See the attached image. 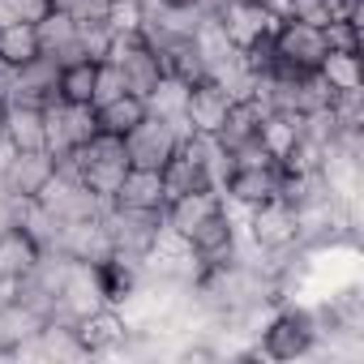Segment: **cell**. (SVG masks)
Returning <instances> with one entry per match:
<instances>
[{
	"label": "cell",
	"mask_w": 364,
	"mask_h": 364,
	"mask_svg": "<svg viewBox=\"0 0 364 364\" xmlns=\"http://www.w3.org/2000/svg\"><path fill=\"white\" fill-rule=\"evenodd\" d=\"M48 5H52L56 14H69V18H73V14H77V5H82V0H48Z\"/></svg>",
	"instance_id": "obj_33"
},
{
	"label": "cell",
	"mask_w": 364,
	"mask_h": 364,
	"mask_svg": "<svg viewBox=\"0 0 364 364\" xmlns=\"http://www.w3.org/2000/svg\"><path fill=\"white\" fill-rule=\"evenodd\" d=\"M95 65H99V60H73V65H60L56 99H65V103H90V95H95Z\"/></svg>",
	"instance_id": "obj_27"
},
{
	"label": "cell",
	"mask_w": 364,
	"mask_h": 364,
	"mask_svg": "<svg viewBox=\"0 0 364 364\" xmlns=\"http://www.w3.org/2000/svg\"><path fill=\"white\" fill-rule=\"evenodd\" d=\"M14 154H18V146H14V141L5 137V129H0V171L9 167V159H14Z\"/></svg>",
	"instance_id": "obj_32"
},
{
	"label": "cell",
	"mask_w": 364,
	"mask_h": 364,
	"mask_svg": "<svg viewBox=\"0 0 364 364\" xmlns=\"http://www.w3.org/2000/svg\"><path fill=\"white\" fill-rule=\"evenodd\" d=\"M159 176H163V189H167V202L171 198H180V193H193V189H215L210 185V176H206V167L180 146L163 167H159Z\"/></svg>",
	"instance_id": "obj_20"
},
{
	"label": "cell",
	"mask_w": 364,
	"mask_h": 364,
	"mask_svg": "<svg viewBox=\"0 0 364 364\" xmlns=\"http://www.w3.org/2000/svg\"><path fill=\"white\" fill-rule=\"evenodd\" d=\"M185 240H189V249L206 262V270L232 262V253H236V228H232V219L223 215V206H219L210 219H202Z\"/></svg>",
	"instance_id": "obj_13"
},
{
	"label": "cell",
	"mask_w": 364,
	"mask_h": 364,
	"mask_svg": "<svg viewBox=\"0 0 364 364\" xmlns=\"http://www.w3.org/2000/svg\"><path fill=\"white\" fill-rule=\"evenodd\" d=\"M107 60L120 69L124 90H129V95H137V99H146V95L159 86V77H163V60H159V56H154L137 35H116V39H112Z\"/></svg>",
	"instance_id": "obj_7"
},
{
	"label": "cell",
	"mask_w": 364,
	"mask_h": 364,
	"mask_svg": "<svg viewBox=\"0 0 364 364\" xmlns=\"http://www.w3.org/2000/svg\"><path fill=\"white\" fill-rule=\"evenodd\" d=\"M39 330H43V317H39L31 304H22V300L0 304V351H18V347L31 343Z\"/></svg>",
	"instance_id": "obj_21"
},
{
	"label": "cell",
	"mask_w": 364,
	"mask_h": 364,
	"mask_svg": "<svg viewBox=\"0 0 364 364\" xmlns=\"http://www.w3.org/2000/svg\"><path fill=\"white\" fill-rule=\"evenodd\" d=\"M321 82L330 90H360L364 86V69H360V52H326V60L317 65Z\"/></svg>",
	"instance_id": "obj_25"
},
{
	"label": "cell",
	"mask_w": 364,
	"mask_h": 364,
	"mask_svg": "<svg viewBox=\"0 0 364 364\" xmlns=\"http://www.w3.org/2000/svg\"><path fill=\"white\" fill-rule=\"evenodd\" d=\"M189 137V124H185V116L180 120H163V116H141L129 133H124V154H129V167H163L176 150H180V141Z\"/></svg>",
	"instance_id": "obj_2"
},
{
	"label": "cell",
	"mask_w": 364,
	"mask_h": 364,
	"mask_svg": "<svg viewBox=\"0 0 364 364\" xmlns=\"http://www.w3.org/2000/svg\"><path fill=\"white\" fill-rule=\"evenodd\" d=\"M185 103H189V82H180L171 73H163L159 86L146 95V112L163 116V120H180V116H185Z\"/></svg>",
	"instance_id": "obj_26"
},
{
	"label": "cell",
	"mask_w": 364,
	"mask_h": 364,
	"mask_svg": "<svg viewBox=\"0 0 364 364\" xmlns=\"http://www.w3.org/2000/svg\"><path fill=\"white\" fill-rule=\"evenodd\" d=\"M112 39H116L112 22H77V48L86 60H107Z\"/></svg>",
	"instance_id": "obj_28"
},
{
	"label": "cell",
	"mask_w": 364,
	"mask_h": 364,
	"mask_svg": "<svg viewBox=\"0 0 364 364\" xmlns=\"http://www.w3.org/2000/svg\"><path fill=\"white\" fill-rule=\"evenodd\" d=\"M35 35H39V52L52 56L56 65H73V60H86L82 48H77V22L69 14H48L43 22H35Z\"/></svg>",
	"instance_id": "obj_16"
},
{
	"label": "cell",
	"mask_w": 364,
	"mask_h": 364,
	"mask_svg": "<svg viewBox=\"0 0 364 364\" xmlns=\"http://www.w3.org/2000/svg\"><path fill=\"white\" fill-rule=\"evenodd\" d=\"M219 206H223V193H219V189H193V193H180V198H171V202L163 206V223L176 228L180 236H189V232H193L202 219H210Z\"/></svg>",
	"instance_id": "obj_17"
},
{
	"label": "cell",
	"mask_w": 364,
	"mask_h": 364,
	"mask_svg": "<svg viewBox=\"0 0 364 364\" xmlns=\"http://www.w3.org/2000/svg\"><path fill=\"white\" fill-rule=\"evenodd\" d=\"M249 240L257 253H287L300 245V232H296V206L283 202V198H270L262 206L249 210Z\"/></svg>",
	"instance_id": "obj_6"
},
{
	"label": "cell",
	"mask_w": 364,
	"mask_h": 364,
	"mask_svg": "<svg viewBox=\"0 0 364 364\" xmlns=\"http://www.w3.org/2000/svg\"><path fill=\"white\" fill-rule=\"evenodd\" d=\"M167 5H193V0H167Z\"/></svg>",
	"instance_id": "obj_35"
},
{
	"label": "cell",
	"mask_w": 364,
	"mask_h": 364,
	"mask_svg": "<svg viewBox=\"0 0 364 364\" xmlns=\"http://www.w3.org/2000/svg\"><path fill=\"white\" fill-rule=\"evenodd\" d=\"M73 159H77V176H82V185H86L95 198L112 202V198H116V189H120V180H124V171H129L124 137L95 133L86 146H77V150H73Z\"/></svg>",
	"instance_id": "obj_1"
},
{
	"label": "cell",
	"mask_w": 364,
	"mask_h": 364,
	"mask_svg": "<svg viewBox=\"0 0 364 364\" xmlns=\"http://www.w3.org/2000/svg\"><path fill=\"white\" fill-rule=\"evenodd\" d=\"M313 347H317V321H313V313L287 309V313L266 317V326H262V351L270 360H304V355H313Z\"/></svg>",
	"instance_id": "obj_4"
},
{
	"label": "cell",
	"mask_w": 364,
	"mask_h": 364,
	"mask_svg": "<svg viewBox=\"0 0 364 364\" xmlns=\"http://www.w3.org/2000/svg\"><path fill=\"white\" fill-rule=\"evenodd\" d=\"M5 116H9V103H5V99H0V129H5Z\"/></svg>",
	"instance_id": "obj_34"
},
{
	"label": "cell",
	"mask_w": 364,
	"mask_h": 364,
	"mask_svg": "<svg viewBox=\"0 0 364 364\" xmlns=\"http://www.w3.org/2000/svg\"><path fill=\"white\" fill-rule=\"evenodd\" d=\"M215 18H219V26H223L232 48H249V43L274 35V26H279V18H274V9L266 5V0H228Z\"/></svg>",
	"instance_id": "obj_9"
},
{
	"label": "cell",
	"mask_w": 364,
	"mask_h": 364,
	"mask_svg": "<svg viewBox=\"0 0 364 364\" xmlns=\"http://www.w3.org/2000/svg\"><path fill=\"white\" fill-rule=\"evenodd\" d=\"M73 334H77V343H82L86 355H107V351H116L129 338V326H124V317H120L116 304H103V309L77 317L73 321Z\"/></svg>",
	"instance_id": "obj_11"
},
{
	"label": "cell",
	"mask_w": 364,
	"mask_h": 364,
	"mask_svg": "<svg viewBox=\"0 0 364 364\" xmlns=\"http://www.w3.org/2000/svg\"><path fill=\"white\" fill-rule=\"evenodd\" d=\"M262 116H266V107H262L253 95H249V99H232V107H228V116H223V124H219V133H215L219 146H223V150H236V146L253 141Z\"/></svg>",
	"instance_id": "obj_19"
},
{
	"label": "cell",
	"mask_w": 364,
	"mask_h": 364,
	"mask_svg": "<svg viewBox=\"0 0 364 364\" xmlns=\"http://www.w3.org/2000/svg\"><path fill=\"white\" fill-rule=\"evenodd\" d=\"M35 202H39L56 223H77V219H95V215L107 210L103 198H95L77 176H65V171H52V180L39 189Z\"/></svg>",
	"instance_id": "obj_5"
},
{
	"label": "cell",
	"mask_w": 364,
	"mask_h": 364,
	"mask_svg": "<svg viewBox=\"0 0 364 364\" xmlns=\"http://www.w3.org/2000/svg\"><path fill=\"white\" fill-rule=\"evenodd\" d=\"M228 107H232V99H228L223 86H215V82L189 86V103H185V124H189V133H219Z\"/></svg>",
	"instance_id": "obj_15"
},
{
	"label": "cell",
	"mask_w": 364,
	"mask_h": 364,
	"mask_svg": "<svg viewBox=\"0 0 364 364\" xmlns=\"http://www.w3.org/2000/svg\"><path fill=\"white\" fill-rule=\"evenodd\" d=\"M39 56V35L31 22H9V26H0V65L5 69H18L26 60Z\"/></svg>",
	"instance_id": "obj_23"
},
{
	"label": "cell",
	"mask_w": 364,
	"mask_h": 364,
	"mask_svg": "<svg viewBox=\"0 0 364 364\" xmlns=\"http://www.w3.org/2000/svg\"><path fill=\"white\" fill-rule=\"evenodd\" d=\"M279 189H283V171H279V163H266V167H232L219 193H223L228 202L253 210V206L279 198Z\"/></svg>",
	"instance_id": "obj_10"
},
{
	"label": "cell",
	"mask_w": 364,
	"mask_h": 364,
	"mask_svg": "<svg viewBox=\"0 0 364 364\" xmlns=\"http://www.w3.org/2000/svg\"><path fill=\"white\" fill-rule=\"evenodd\" d=\"M56 159L48 150H18L9 159V167L0 171V185L9 189V198H39V189L52 180Z\"/></svg>",
	"instance_id": "obj_12"
},
{
	"label": "cell",
	"mask_w": 364,
	"mask_h": 364,
	"mask_svg": "<svg viewBox=\"0 0 364 364\" xmlns=\"http://www.w3.org/2000/svg\"><path fill=\"white\" fill-rule=\"evenodd\" d=\"M326 26L300 22V18H283L274 26V56L279 69L274 73H317V65L326 60Z\"/></svg>",
	"instance_id": "obj_3"
},
{
	"label": "cell",
	"mask_w": 364,
	"mask_h": 364,
	"mask_svg": "<svg viewBox=\"0 0 364 364\" xmlns=\"http://www.w3.org/2000/svg\"><path fill=\"white\" fill-rule=\"evenodd\" d=\"M5 137L18 150H43V107H35V103H9Z\"/></svg>",
	"instance_id": "obj_22"
},
{
	"label": "cell",
	"mask_w": 364,
	"mask_h": 364,
	"mask_svg": "<svg viewBox=\"0 0 364 364\" xmlns=\"http://www.w3.org/2000/svg\"><path fill=\"white\" fill-rule=\"evenodd\" d=\"M326 22H360V0H321Z\"/></svg>",
	"instance_id": "obj_31"
},
{
	"label": "cell",
	"mask_w": 364,
	"mask_h": 364,
	"mask_svg": "<svg viewBox=\"0 0 364 364\" xmlns=\"http://www.w3.org/2000/svg\"><path fill=\"white\" fill-rule=\"evenodd\" d=\"M120 95H129L120 69H116L112 60H99V65H95V95H90V107H103V103H112V99H120Z\"/></svg>",
	"instance_id": "obj_29"
},
{
	"label": "cell",
	"mask_w": 364,
	"mask_h": 364,
	"mask_svg": "<svg viewBox=\"0 0 364 364\" xmlns=\"http://www.w3.org/2000/svg\"><path fill=\"white\" fill-rule=\"evenodd\" d=\"M360 26L364 22H326V48H334V52H360Z\"/></svg>",
	"instance_id": "obj_30"
},
{
	"label": "cell",
	"mask_w": 364,
	"mask_h": 364,
	"mask_svg": "<svg viewBox=\"0 0 364 364\" xmlns=\"http://www.w3.org/2000/svg\"><path fill=\"white\" fill-rule=\"evenodd\" d=\"M39 253H43V245H39L26 228H18V223L0 228V274H9V279H26V274L35 270Z\"/></svg>",
	"instance_id": "obj_18"
},
{
	"label": "cell",
	"mask_w": 364,
	"mask_h": 364,
	"mask_svg": "<svg viewBox=\"0 0 364 364\" xmlns=\"http://www.w3.org/2000/svg\"><path fill=\"white\" fill-rule=\"evenodd\" d=\"M141 116H146V99H137V95H120V99H112V103L95 107L99 133H112V137H124Z\"/></svg>",
	"instance_id": "obj_24"
},
{
	"label": "cell",
	"mask_w": 364,
	"mask_h": 364,
	"mask_svg": "<svg viewBox=\"0 0 364 364\" xmlns=\"http://www.w3.org/2000/svg\"><path fill=\"white\" fill-rule=\"evenodd\" d=\"M103 223H107V236H112V253L141 257L154 245V232H159L163 215L159 210H129V206H112L107 202Z\"/></svg>",
	"instance_id": "obj_8"
},
{
	"label": "cell",
	"mask_w": 364,
	"mask_h": 364,
	"mask_svg": "<svg viewBox=\"0 0 364 364\" xmlns=\"http://www.w3.org/2000/svg\"><path fill=\"white\" fill-rule=\"evenodd\" d=\"M112 206H129V210H159L167 206V189H163V176L154 167H129L120 189L112 198Z\"/></svg>",
	"instance_id": "obj_14"
}]
</instances>
